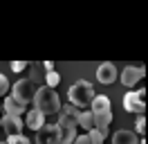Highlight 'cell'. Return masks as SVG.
<instances>
[{"label":"cell","instance_id":"52a82bcc","mask_svg":"<svg viewBox=\"0 0 148 144\" xmlns=\"http://www.w3.org/2000/svg\"><path fill=\"white\" fill-rule=\"evenodd\" d=\"M36 144H61L56 124H45L43 128H38L36 131Z\"/></svg>","mask_w":148,"mask_h":144},{"label":"cell","instance_id":"277c9868","mask_svg":"<svg viewBox=\"0 0 148 144\" xmlns=\"http://www.w3.org/2000/svg\"><path fill=\"white\" fill-rule=\"evenodd\" d=\"M56 128H58V137H61V144H72L76 140V117L65 115V113H58V119H56Z\"/></svg>","mask_w":148,"mask_h":144},{"label":"cell","instance_id":"4fadbf2b","mask_svg":"<svg viewBox=\"0 0 148 144\" xmlns=\"http://www.w3.org/2000/svg\"><path fill=\"white\" fill-rule=\"evenodd\" d=\"M2 108H5V115H9V117H23V113L27 110L25 106H20L18 101H16V99H11V97H5Z\"/></svg>","mask_w":148,"mask_h":144},{"label":"cell","instance_id":"ba28073f","mask_svg":"<svg viewBox=\"0 0 148 144\" xmlns=\"http://www.w3.org/2000/svg\"><path fill=\"white\" fill-rule=\"evenodd\" d=\"M97 79H99V83H106V86L114 83L117 81V68H114V63H110V61L101 63L97 68Z\"/></svg>","mask_w":148,"mask_h":144},{"label":"cell","instance_id":"6da1fadb","mask_svg":"<svg viewBox=\"0 0 148 144\" xmlns=\"http://www.w3.org/2000/svg\"><path fill=\"white\" fill-rule=\"evenodd\" d=\"M34 108L40 110L43 115H58V113H61V99H58V92H56L54 88H47V86L36 88V95H34Z\"/></svg>","mask_w":148,"mask_h":144},{"label":"cell","instance_id":"5b68a950","mask_svg":"<svg viewBox=\"0 0 148 144\" xmlns=\"http://www.w3.org/2000/svg\"><path fill=\"white\" fill-rule=\"evenodd\" d=\"M146 90L139 88V90H132V92H126L123 95V108L128 110V113H137V115H144V110H146Z\"/></svg>","mask_w":148,"mask_h":144},{"label":"cell","instance_id":"ffe728a7","mask_svg":"<svg viewBox=\"0 0 148 144\" xmlns=\"http://www.w3.org/2000/svg\"><path fill=\"white\" fill-rule=\"evenodd\" d=\"M135 133H146V117L137 115V122H135Z\"/></svg>","mask_w":148,"mask_h":144},{"label":"cell","instance_id":"44dd1931","mask_svg":"<svg viewBox=\"0 0 148 144\" xmlns=\"http://www.w3.org/2000/svg\"><path fill=\"white\" fill-rule=\"evenodd\" d=\"M7 90H9V81H7V77H5L2 72H0V97H2V95H5Z\"/></svg>","mask_w":148,"mask_h":144},{"label":"cell","instance_id":"cb8c5ba5","mask_svg":"<svg viewBox=\"0 0 148 144\" xmlns=\"http://www.w3.org/2000/svg\"><path fill=\"white\" fill-rule=\"evenodd\" d=\"M45 70L52 72V70H54V63H52V61H45Z\"/></svg>","mask_w":148,"mask_h":144},{"label":"cell","instance_id":"8fae6325","mask_svg":"<svg viewBox=\"0 0 148 144\" xmlns=\"http://www.w3.org/2000/svg\"><path fill=\"white\" fill-rule=\"evenodd\" d=\"M112 144H139V137L135 131H128V128H121L112 135Z\"/></svg>","mask_w":148,"mask_h":144},{"label":"cell","instance_id":"5bb4252c","mask_svg":"<svg viewBox=\"0 0 148 144\" xmlns=\"http://www.w3.org/2000/svg\"><path fill=\"white\" fill-rule=\"evenodd\" d=\"M92 113H106V110H112V104H110V99L106 97V95H94L92 99Z\"/></svg>","mask_w":148,"mask_h":144},{"label":"cell","instance_id":"d4e9b609","mask_svg":"<svg viewBox=\"0 0 148 144\" xmlns=\"http://www.w3.org/2000/svg\"><path fill=\"white\" fill-rule=\"evenodd\" d=\"M5 117V108H2V101H0V119Z\"/></svg>","mask_w":148,"mask_h":144},{"label":"cell","instance_id":"2e32d148","mask_svg":"<svg viewBox=\"0 0 148 144\" xmlns=\"http://www.w3.org/2000/svg\"><path fill=\"white\" fill-rule=\"evenodd\" d=\"M58 81H61V74H58L56 70H52V72H47V74H45V86H47V88H54L56 90Z\"/></svg>","mask_w":148,"mask_h":144},{"label":"cell","instance_id":"7402d4cb","mask_svg":"<svg viewBox=\"0 0 148 144\" xmlns=\"http://www.w3.org/2000/svg\"><path fill=\"white\" fill-rule=\"evenodd\" d=\"M25 68H27V63H25V61H14V63H11V70H14V72H23Z\"/></svg>","mask_w":148,"mask_h":144},{"label":"cell","instance_id":"e0dca14e","mask_svg":"<svg viewBox=\"0 0 148 144\" xmlns=\"http://www.w3.org/2000/svg\"><path fill=\"white\" fill-rule=\"evenodd\" d=\"M88 140H90V144H103V140H106V137H103L97 128H92V131L88 133Z\"/></svg>","mask_w":148,"mask_h":144},{"label":"cell","instance_id":"ac0fdd59","mask_svg":"<svg viewBox=\"0 0 148 144\" xmlns=\"http://www.w3.org/2000/svg\"><path fill=\"white\" fill-rule=\"evenodd\" d=\"M61 113H65V115H72V117H76L79 119V115H81V110L76 106H72V104H65V106H61Z\"/></svg>","mask_w":148,"mask_h":144},{"label":"cell","instance_id":"8992f818","mask_svg":"<svg viewBox=\"0 0 148 144\" xmlns=\"http://www.w3.org/2000/svg\"><path fill=\"white\" fill-rule=\"evenodd\" d=\"M144 74H146V68H144V65H126L119 79L126 88H135V83H139V81L144 79Z\"/></svg>","mask_w":148,"mask_h":144},{"label":"cell","instance_id":"30bf717a","mask_svg":"<svg viewBox=\"0 0 148 144\" xmlns=\"http://www.w3.org/2000/svg\"><path fill=\"white\" fill-rule=\"evenodd\" d=\"M90 113H92V110H90ZM92 117H94V128L106 137V135H108V126H110V122H112V110H106V113H92Z\"/></svg>","mask_w":148,"mask_h":144},{"label":"cell","instance_id":"7a4b0ae2","mask_svg":"<svg viewBox=\"0 0 148 144\" xmlns=\"http://www.w3.org/2000/svg\"><path fill=\"white\" fill-rule=\"evenodd\" d=\"M67 97H70V104L76 108H83V106H90L94 99V88L90 81H76V83H72L70 86V90H67Z\"/></svg>","mask_w":148,"mask_h":144},{"label":"cell","instance_id":"7c38bea8","mask_svg":"<svg viewBox=\"0 0 148 144\" xmlns=\"http://www.w3.org/2000/svg\"><path fill=\"white\" fill-rule=\"evenodd\" d=\"M25 124H27V128H32V131H38V128H43L45 126V115L40 113V110H27V117H25Z\"/></svg>","mask_w":148,"mask_h":144},{"label":"cell","instance_id":"3957f363","mask_svg":"<svg viewBox=\"0 0 148 144\" xmlns=\"http://www.w3.org/2000/svg\"><path fill=\"white\" fill-rule=\"evenodd\" d=\"M34 95H36V83H34V79H20L16 81L14 86H11V99H16L20 106L27 108V104H32L34 101Z\"/></svg>","mask_w":148,"mask_h":144},{"label":"cell","instance_id":"9a60e30c","mask_svg":"<svg viewBox=\"0 0 148 144\" xmlns=\"http://www.w3.org/2000/svg\"><path fill=\"white\" fill-rule=\"evenodd\" d=\"M76 126H81V128H85L88 133L94 128V117L90 110H81V115H79V119H76Z\"/></svg>","mask_w":148,"mask_h":144},{"label":"cell","instance_id":"484cf974","mask_svg":"<svg viewBox=\"0 0 148 144\" xmlns=\"http://www.w3.org/2000/svg\"><path fill=\"white\" fill-rule=\"evenodd\" d=\"M0 128H2V122H0Z\"/></svg>","mask_w":148,"mask_h":144},{"label":"cell","instance_id":"4316f807","mask_svg":"<svg viewBox=\"0 0 148 144\" xmlns=\"http://www.w3.org/2000/svg\"><path fill=\"white\" fill-rule=\"evenodd\" d=\"M0 144H5V142H0Z\"/></svg>","mask_w":148,"mask_h":144},{"label":"cell","instance_id":"603a6c76","mask_svg":"<svg viewBox=\"0 0 148 144\" xmlns=\"http://www.w3.org/2000/svg\"><path fill=\"white\" fill-rule=\"evenodd\" d=\"M72 144H90V140H88V133H85V135H76V140H74Z\"/></svg>","mask_w":148,"mask_h":144},{"label":"cell","instance_id":"9c48e42d","mask_svg":"<svg viewBox=\"0 0 148 144\" xmlns=\"http://www.w3.org/2000/svg\"><path fill=\"white\" fill-rule=\"evenodd\" d=\"M0 122H2V131L7 133V137H11V135H23V126H25L23 117H9V115H5Z\"/></svg>","mask_w":148,"mask_h":144},{"label":"cell","instance_id":"d6986e66","mask_svg":"<svg viewBox=\"0 0 148 144\" xmlns=\"http://www.w3.org/2000/svg\"><path fill=\"white\" fill-rule=\"evenodd\" d=\"M5 144H29V137L27 135H11V137H7Z\"/></svg>","mask_w":148,"mask_h":144}]
</instances>
